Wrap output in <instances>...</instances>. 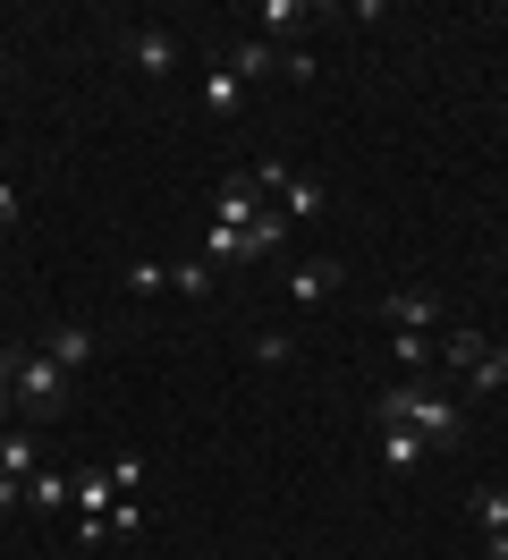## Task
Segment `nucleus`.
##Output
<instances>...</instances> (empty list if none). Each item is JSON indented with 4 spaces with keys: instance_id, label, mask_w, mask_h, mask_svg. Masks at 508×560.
I'll list each match as a JSON object with an SVG mask.
<instances>
[{
    "instance_id": "1",
    "label": "nucleus",
    "mask_w": 508,
    "mask_h": 560,
    "mask_svg": "<svg viewBox=\"0 0 508 560\" xmlns=\"http://www.w3.org/2000/svg\"><path fill=\"white\" fill-rule=\"evenodd\" d=\"M381 424H406V433H424L433 451H458L466 442V417H458V399L433 383H390L381 390Z\"/></svg>"
},
{
    "instance_id": "2",
    "label": "nucleus",
    "mask_w": 508,
    "mask_h": 560,
    "mask_svg": "<svg viewBox=\"0 0 508 560\" xmlns=\"http://www.w3.org/2000/svg\"><path fill=\"white\" fill-rule=\"evenodd\" d=\"M255 187H271L288 221H314V212H322V178H297L288 162H255Z\"/></svg>"
},
{
    "instance_id": "3",
    "label": "nucleus",
    "mask_w": 508,
    "mask_h": 560,
    "mask_svg": "<svg viewBox=\"0 0 508 560\" xmlns=\"http://www.w3.org/2000/svg\"><path fill=\"white\" fill-rule=\"evenodd\" d=\"M17 399H26V408H60V399H68V365L17 349Z\"/></svg>"
},
{
    "instance_id": "4",
    "label": "nucleus",
    "mask_w": 508,
    "mask_h": 560,
    "mask_svg": "<svg viewBox=\"0 0 508 560\" xmlns=\"http://www.w3.org/2000/svg\"><path fill=\"white\" fill-rule=\"evenodd\" d=\"M255 196H263L255 171H229L221 187H212V230H246V221H255Z\"/></svg>"
},
{
    "instance_id": "5",
    "label": "nucleus",
    "mask_w": 508,
    "mask_h": 560,
    "mask_svg": "<svg viewBox=\"0 0 508 560\" xmlns=\"http://www.w3.org/2000/svg\"><path fill=\"white\" fill-rule=\"evenodd\" d=\"M381 323H399V331H440V298L433 289H390V298H381Z\"/></svg>"
},
{
    "instance_id": "6",
    "label": "nucleus",
    "mask_w": 508,
    "mask_h": 560,
    "mask_svg": "<svg viewBox=\"0 0 508 560\" xmlns=\"http://www.w3.org/2000/svg\"><path fill=\"white\" fill-rule=\"evenodd\" d=\"M424 458H433V442H424V433H406V424H381V467H390V476H415Z\"/></svg>"
},
{
    "instance_id": "7",
    "label": "nucleus",
    "mask_w": 508,
    "mask_h": 560,
    "mask_svg": "<svg viewBox=\"0 0 508 560\" xmlns=\"http://www.w3.org/2000/svg\"><path fill=\"white\" fill-rule=\"evenodd\" d=\"M483 349H492V340H483L474 323H440V340H433V357H440V365H458V374L483 365Z\"/></svg>"
},
{
    "instance_id": "8",
    "label": "nucleus",
    "mask_w": 508,
    "mask_h": 560,
    "mask_svg": "<svg viewBox=\"0 0 508 560\" xmlns=\"http://www.w3.org/2000/svg\"><path fill=\"white\" fill-rule=\"evenodd\" d=\"M26 501L43 510V518H60V510H76V476H60V467H34V476H26Z\"/></svg>"
},
{
    "instance_id": "9",
    "label": "nucleus",
    "mask_w": 508,
    "mask_h": 560,
    "mask_svg": "<svg viewBox=\"0 0 508 560\" xmlns=\"http://www.w3.org/2000/svg\"><path fill=\"white\" fill-rule=\"evenodd\" d=\"M43 357H51V365H68V374H85V365H94V323H60Z\"/></svg>"
},
{
    "instance_id": "10",
    "label": "nucleus",
    "mask_w": 508,
    "mask_h": 560,
    "mask_svg": "<svg viewBox=\"0 0 508 560\" xmlns=\"http://www.w3.org/2000/svg\"><path fill=\"white\" fill-rule=\"evenodd\" d=\"M119 510V485H110V467H85L76 476V518H110Z\"/></svg>"
},
{
    "instance_id": "11",
    "label": "nucleus",
    "mask_w": 508,
    "mask_h": 560,
    "mask_svg": "<svg viewBox=\"0 0 508 560\" xmlns=\"http://www.w3.org/2000/svg\"><path fill=\"white\" fill-rule=\"evenodd\" d=\"M229 69H237V85H263V77H280V51H271L263 35H246V43L229 51Z\"/></svg>"
},
{
    "instance_id": "12",
    "label": "nucleus",
    "mask_w": 508,
    "mask_h": 560,
    "mask_svg": "<svg viewBox=\"0 0 508 560\" xmlns=\"http://www.w3.org/2000/svg\"><path fill=\"white\" fill-rule=\"evenodd\" d=\"M331 289H339V264H297L288 272V306H322Z\"/></svg>"
},
{
    "instance_id": "13",
    "label": "nucleus",
    "mask_w": 508,
    "mask_h": 560,
    "mask_svg": "<svg viewBox=\"0 0 508 560\" xmlns=\"http://www.w3.org/2000/svg\"><path fill=\"white\" fill-rule=\"evenodd\" d=\"M297 26H314V9H305V0H263V9H255V35H297Z\"/></svg>"
},
{
    "instance_id": "14",
    "label": "nucleus",
    "mask_w": 508,
    "mask_h": 560,
    "mask_svg": "<svg viewBox=\"0 0 508 560\" xmlns=\"http://www.w3.org/2000/svg\"><path fill=\"white\" fill-rule=\"evenodd\" d=\"M433 340H440V331H399V340H390V357L406 365V383H424V374L440 365V357H433Z\"/></svg>"
},
{
    "instance_id": "15",
    "label": "nucleus",
    "mask_w": 508,
    "mask_h": 560,
    "mask_svg": "<svg viewBox=\"0 0 508 560\" xmlns=\"http://www.w3.org/2000/svg\"><path fill=\"white\" fill-rule=\"evenodd\" d=\"M196 94H203V110H212V119H237V103H246V85H237V69H212V77L196 85Z\"/></svg>"
},
{
    "instance_id": "16",
    "label": "nucleus",
    "mask_w": 508,
    "mask_h": 560,
    "mask_svg": "<svg viewBox=\"0 0 508 560\" xmlns=\"http://www.w3.org/2000/svg\"><path fill=\"white\" fill-rule=\"evenodd\" d=\"M135 69H144V77H169V69H178V43H169L162 26H144V35H135Z\"/></svg>"
},
{
    "instance_id": "17",
    "label": "nucleus",
    "mask_w": 508,
    "mask_h": 560,
    "mask_svg": "<svg viewBox=\"0 0 508 560\" xmlns=\"http://www.w3.org/2000/svg\"><path fill=\"white\" fill-rule=\"evenodd\" d=\"M0 476H9V485L34 476V433H9V442H0Z\"/></svg>"
},
{
    "instance_id": "18",
    "label": "nucleus",
    "mask_w": 508,
    "mask_h": 560,
    "mask_svg": "<svg viewBox=\"0 0 508 560\" xmlns=\"http://www.w3.org/2000/svg\"><path fill=\"white\" fill-rule=\"evenodd\" d=\"M466 383L492 399V390H508V349H483V365H466Z\"/></svg>"
},
{
    "instance_id": "19",
    "label": "nucleus",
    "mask_w": 508,
    "mask_h": 560,
    "mask_svg": "<svg viewBox=\"0 0 508 560\" xmlns=\"http://www.w3.org/2000/svg\"><path fill=\"white\" fill-rule=\"evenodd\" d=\"M474 518H483V535H500V526H508V492L483 485V492H474Z\"/></svg>"
},
{
    "instance_id": "20",
    "label": "nucleus",
    "mask_w": 508,
    "mask_h": 560,
    "mask_svg": "<svg viewBox=\"0 0 508 560\" xmlns=\"http://www.w3.org/2000/svg\"><path fill=\"white\" fill-rule=\"evenodd\" d=\"M169 289H187V298H212V264H169Z\"/></svg>"
},
{
    "instance_id": "21",
    "label": "nucleus",
    "mask_w": 508,
    "mask_h": 560,
    "mask_svg": "<svg viewBox=\"0 0 508 560\" xmlns=\"http://www.w3.org/2000/svg\"><path fill=\"white\" fill-rule=\"evenodd\" d=\"M288 357H297L288 331H255V365H288Z\"/></svg>"
},
{
    "instance_id": "22",
    "label": "nucleus",
    "mask_w": 508,
    "mask_h": 560,
    "mask_svg": "<svg viewBox=\"0 0 508 560\" xmlns=\"http://www.w3.org/2000/svg\"><path fill=\"white\" fill-rule=\"evenodd\" d=\"M128 289H135V298H153V289H169V264H153V255H144V264H128Z\"/></svg>"
},
{
    "instance_id": "23",
    "label": "nucleus",
    "mask_w": 508,
    "mask_h": 560,
    "mask_svg": "<svg viewBox=\"0 0 508 560\" xmlns=\"http://www.w3.org/2000/svg\"><path fill=\"white\" fill-rule=\"evenodd\" d=\"M102 535H119V544H128V535H144V510H135V501H119V510L102 518Z\"/></svg>"
},
{
    "instance_id": "24",
    "label": "nucleus",
    "mask_w": 508,
    "mask_h": 560,
    "mask_svg": "<svg viewBox=\"0 0 508 560\" xmlns=\"http://www.w3.org/2000/svg\"><path fill=\"white\" fill-rule=\"evenodd\" d=\"M110 485H119V492H135V485H144V458H135V451H119V467H110Z\"/></svg>"
},
{
    "instance_id": "25",
    "label": "nucleus",
    "mask_w": 508,
    "mask_h": 560,
    "mask_svg": "<svg viewBox=\"0 0 508 560\" xmlns=\"http://www.w3.org/2000/svg\"><path fill=\"white\" fill-rule=\"evenodd\" d=\"M9 221H17V187L0 178V230H9Z\"/></svg>"
},
{
    "instance_id": "26",
    "label": "nucleus",
    "mask_w": 508,
    "mask_h": 560,
    "mask_svg": "<svg viewBox=\"0 0 508 560\" xmlns=\"http://www.w3.org/2000/svg\"><path fill=\"white\" fill-rule=\"evenodd\" d=\"M0 272H9V255H0Z\"/></svg>"
}]
</instances>
